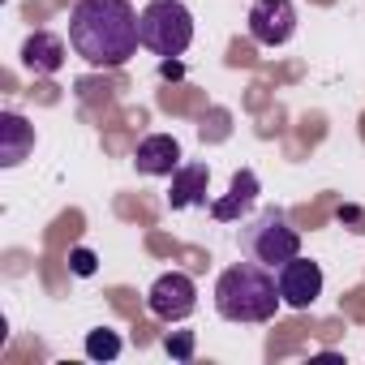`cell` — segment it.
<instances>
[{"mask_svg": "<svg viewBox=\"0 0 365 365\" xmlns=\"http://www.w3.org/2000/svg\"><path fill=\"white\" fill-rule=\"evenodd\" d=\"M69 43L95 69L125 65L142 48L133 5L129 0H78L69 14Z\"/></svg>", "mask_w": 365, "mask_h": 365, "instance_id": "6da1fadb", "label": "cell"}, {"mask_svg": "<svg viewBox=\"0 0 365 365\" xmlns=\"http://www.w3.org/2000/svg\"><path fill=\"white\" fill-rule=\"evenodd\" d=\"M279 305H284L279 279H271V267L254 258L228 267L215 284V309L228 322H271Z\"/></svg>", "mask_w": 365, "mask_h": 365, "instance_id": "7a4b0ae2", "label": "cell"}, {"mask_svg": "<svg viewBox=\"0 0 365 365\" xmlns=\"http://www.w3.org/2000/svg\"><path fill=\"white\" fill-rule=\"evenodd\" d=\"M241 250H245L254 262L279 271L288 258L301 254V232L288 228V215H284L279 207H262L254 220L241 224Z\"/></svg>", "mask_w": 365, "mask_h": 365, "instance_id": "3957f363", "label": "cell"}, {"mask_svg": "<svg viewBox=\"0 0 365 365\" xmlns=\"http://www.w3.org/2000/svg\"><path fill=\"white\" fill-rule=\"evenodd\" d=\"M138 39L155 56L172 61L194 43V14L180 5V0H150L138 14Z\"/></svg>", "mask_w": 365, "mask_h": 365, "instance_id": "277c9868", "label": "cell"}, {"mask_svg": "<svg viewBox=\"0 0 365 365\" xmlns=\"http://www.w3.org/2000/svg\"><path fill=\"white\" fill-rule=\"evenodd\" d=\"M146 305H150L155 318L180 322V318H190V314L198 309V288H194V279H190L185 271H163V275L150 284Z\"/></svg>", "mask_w": 365, "mask_h": 365, "instance_id": "5b68a950", "label": "cell"}, {"mask_svg": "<svg viewBox=\"0 0 365 365\" xmlns=\"http://www.w3.org/2000/svg\"><path fill=\"white\" fill-rule=\"evenodd\" d=\"M297 31V5L292 0H254L250 9V39L258 48H284Z\"/></svg>", "mask_w": 365, "mask_h": 365, "instance_id": "8992f818", "label": "cell"}, {"mask_svg": "<svg viewBox=\"0 0 365 365\" xmlns=\"http://www.w3.org/2000/svg\"><path fill=\"white\" fill-rule=\"evenodd\" d=\"M279 297H284V305H292V309H309L318 297H322V267L318 262H309V258H288L284 267H279Z\"/></svg>", "mask_w": 365, "mask_h": 365, "instance_id": "52a82bcc", "label": "cell"}, {"mask_svg": "<svg viewBox=\"0 0 365 365\" xmlns=\"http://www.w3.org/2000/svg\"><path fill=\"white\" fill-rule=\"evenodd\" d=\"M133 163H138L142 176H172L180 168V142L168 138V133H150V138L138 142Z\"/></svg>", "mask_w": 365, "mask_h": 365, "instance_id": "ba28073f", "label": "cell"}, {"mask_svg": "<svg viewBox=\"0 0 365 365\" xmlns=\"http://www.w3.org/2000/svg\"><path fill=\"white\" fill-rule=\"evenodd\" d=\"M207 185H211V168H207V163H180V168L172 172V190H168L172 211L202 207V202H207Z\"/></svg>", "mask_w": 365, "mask_h": 365, "instance_id": "9c48e42d", "label": "cell"}, {"mask_svg": "<svg viewBox=\"0 0 365 365\" xmlns=\"http://www.w3.org/2000/svg\"><path fill=\"white\" fill-rule=\"evenodd\" d=\"M22 65H26L31 73H39V78L61 73V65H65V39L52 35V31H35V35L22 43Z\"/></svg>", "mask_w": 365, "mask_h": 365, "instance_id": "30bf717a", "label": "cell"}, {"mask_svg": "<svg viewBox=\"0 0 365 365\" xmlns=\"http://www.w3.org/2000/svg\"><path fill=\"white\" fill-rule=\"evenodd\" d=\"M35 146V129L18 116V112H5L0 116V168H18Z\"/></svg>", "mask_w": 365, "mask_h": 365, "instance_id": "8fae6325", "label": "cell"}, {"mask_svg": "<svg viewBox=\"0 0 365 365\" xmlns=\"http://www.w3.org/2000/svg\"><path fill=\"white\" fill-rule=\"evenodd\" d=\"M254 198H258V176H254L250 168H241V172L232 176V190H228V198L211 202V215H215L220 224H232V220H241V215L254 207Z\"/></svg>", "mask_w": 365, "mask_h": 365, "instance_id": "7c38bea8", "label": "cell"}, {"mask_svg": "<svg viewBox=\"0 0 365 365\" xmlns=\"http://www.w3.org/2000/svg\"><path fill=\"white\" fill-rule=\"evenodd\" d=\"M120 352V339L112 335V331H91L86 335V356H95V361H112Z\"/></svg>", "mask_w": 365, "mask_h": 365, "instance_id": "4fadbf2b", "label": "cell"}, {"mask_svg": "<svg viewBox=\"0 0 365 365\" xmlns=\"http://www.w3.org/2000/svg\"><path fill=\"white\" fill-rule=\"evenodd\" d=\"M69 267H73V275H95V254L91 250H73L69 254Z\"/></svg>", "mask_w": 365, "mask_h": 365, "instance_id": "5bb4252c", "label": "cell"}, {"mask_svg": "<svg viewBox=\"0 0 365 365\" xmlns=\"http://www.w3.org/2000/svg\"><path fill=\"white\" fill-rule=\"evenodd\" d=\"M168 352H172V356H190V352H194V339H190V335H176V339H168Z\"/></svg>", "mask_w": 365, "mask_h": 365, "instance_id": "9a60e30c", "label": "cell"}]
</instances>
